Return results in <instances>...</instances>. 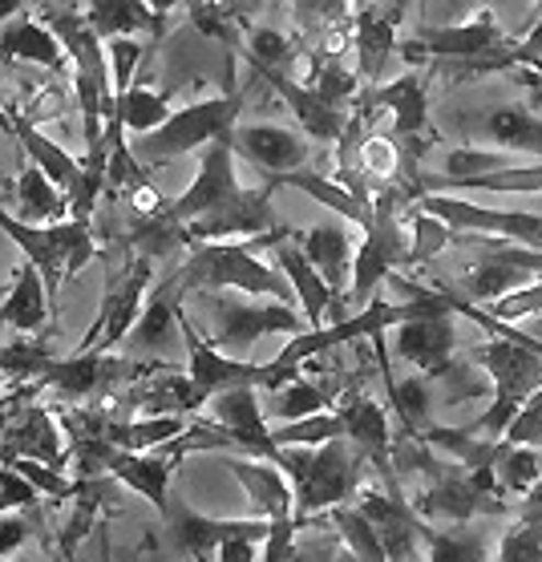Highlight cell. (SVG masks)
<instances>
[{
	"mask_svg": "<svg viewBox=\"0 0 542 562\" xmlns=\"http://www.w3.org/2000/svg\"><path fill=\"white\" fill-rule=\"evenodd\" d=\"M450 126H458L470 142L490 150L530 154L542 158V117L527 105H482V110H453Z\"/></svg>",
	"mask_w": 542,
	"mask_h": 562,
	"instance_id": "9a60e30c",
	"label": "cell"
},
{
	"mask_svg": "<svg viewBox=\"0 0 542 562\" xmlns=\"http://www.w3.org/2000/svg\"><path fill=\"white\" fill-rule=\"evenodd\" d=\"M352 506L369 518L376 542L385 550L388 562H421L426 550V518H417L414 506L388 490H369V494H352Z\"/></svg>",
	"mask_w": 542,
	"mask_h": 562,
	"instance_id": "ac0fdd59",
	"label": "cell"
},
{
	"mask_svg": "<svg viewBox=\"0 0 542 562\" xmlns=\"http://www.w3.org/2000/svg\"><path fill=\"white\" fill-rule=\"evenodd\" d=\"M0 134H13V114L0 105Z\"/></svg>",
	"mask_w": 542,
	"mask_h": 562,
	"instance_id": "6125c7cd",
	"label": "cell"
},
{
	"mask_svg": "<svg viewBox=\"0 0 542 562\" xmlns=\"http://www.w3.org/2000/svg\"><path fill=\"white\" fill-rule=\"evenodd\" d=\"M29 510H37V506H16V510L0 514V559H13L16 550L29 542V535H33Z\"/></svg>",
	"mask_w": 542,
	"mask_h": 562,
	"instance_id": "681fc988",
	"label": "cell"
},
{
	"mask_svg": "<svg viewBox=\"0 0 542 562\" xmlns=\"http://www.w3.org/2000/svg\"><path fill=\"white\" fill-rule=\"evenodd\" d=\"M162 369H174L170 360H143V357H110V352H78L69 360H53L41 372L33 389H49L57 401H90L122 384H138Z\"/></svg>",
	"mask_w": 542,
	"mask_h": 562,
	"instance_id": "9c48e42d",
	"label": "cell"
},
{
	"mask_svg": "<svg viewBox=\"0 0 542 562\" xmlns=\"http://www.w3.org/2000/svg\"><path fill=\"white\" fill-rule=\"evenodd\" d=\"M9 194H13V211L9 215L21 218V223H57V218H65V194L33 162L16 175Z\"/></svg>",
	"mask_w": 542,
	"mask_h": 562,
	"instance_id": "d590c367",
	"label": "cell"
},
{
	"mask_svg": "<svg viewBox=\"0 0 542 562\" xmlns=\"http://www.w3.org/2000/svg\"><path fill=\"white\" fill-rule=\"evenodd\" d=\"M21 9H25V0H0V25H4V21H13Z\"/></svg>",
	"mask_w": 542,
	"mask_h": 562,
	"instance_id": "9f6ffc18",
	"label": "cell"
},
{
	"mask_svg": "<svg viewBox=\"0 0 542 562\" xmlns=\"http://www.w3.org/2000/svg\"><path fill=\"white\" fill-rule=\"evenodd\" d=\"M271 187H292V191H304L312 194L320 206L336 211V218H345V223H357V227H369V218H373V199H361V194H352L345 182L336 179H324L316 170H292V175H280V179H271Z\"/></svg>",
	"mask_w": 542,
	"mask_h": 562,
	"instance_id": "d6a6232c",
	"label": "cell"
},
{
	"mask_svg": "<svg viewBox=\"0 0 542 562\" xmlns=\"http://www.w3.org/2000/svg\"><path fill=\"white\" fill-rule=\"evenodd\" d=\"M336 550H340V538L328 526V530H316L304 542H292V554L284 562H336Z\"/></svg>",
	"mask_w": 542,
	"mask_h": 562,
	"instance_id": "f907efd6",
	"label": "cell"
},
{
	"mask_svg": "<svg viewBox=\"0 0 542 562\" xmlns=\"http://www.w3.org/2000/svg\"><path fill=\"white\" fill-rule=\"evenodd\" d=\"M349 0H324V25H345Z\"/></svg>",
	"mask_w": 542,
	"mask_h": 562,
	"instance_id": "11a10c76",
	"label": "cell"
},
{
	"mask_svg": "<svg viewBox=\"0 0 542 562\" xmlns=\"http://www.w3.org/2000/svg\"><path fill=\"white\" fill-rule=\"evenodd\" d=\"M256 69H280V74H292V61H296V45L280 33V29L259 25L247 33V45L239 49Z\"/></svg>",
	"mask_w": 542,
	"mask_h": 562,
	"instance_id": "b9f144b4",
	"label": "cell"
},
{
	"mask_svg": "<svg viewBox=\"0 0 542 562\" xmlns=\"http://www.w3.org/2000/svg\"><path fill=\"white\" fill-rule=\"evenodd\" d=\"M296 244L300 251L308 256V263L320 271V280L332 288V292H345V283L352 276V235L345 227V218H332V223H320V227H312L308 235H300L296 231Z\"/></svg>",
	"mask_w": 542,
	"mask_h": 562,
	"instance_id": "83f0119b",
	"label": "cell"
},
{
	"mask_svg": "<svg viewBox=\"0 0 542 562\" xmlns=\"http://www.w3.org/2000/svg\"><path fill=\"white\" fill-rule=\"evenodd\" d=\"M421 211L438 215L445 227L458 235H486V239H506V244L539 247L542 251V215H522V211H494V206L465 203L453 194H417L414 199Z\"/></svg>",
	"mask_w": 542,
	"mask_h": 562,
	"instance_id": "4fadbf2b",
	"label": "cell"
},
{
	"mask_svg": "<svg viewBox=\"0 0 542 562\" xmlns=\"http://www.w3.org/2000/svg\"><path fill=\"white\" fill-rule=\"evenodd\" d=\"M280 227L268 191H247L235 175L232 142L203 146L199 175L179 199L158 203L138 227L129 231V247L143 256H170L174 247L191 244H223V239H251Z\"/></svg>",
	"mask_w": 542,
	"mask_h": 562,
	"instance_id": "6da1fadb",
	"label": "cell"
},
{
	"mask_svg": "<svg viewBox=\"0 0 542 562\" xmlns=\"http://www.w3.org/2000/svg\"><path fill=\"white\" fill-rule=\"evenodd\" d=\"M271 251H275V263H280V271H284V280L292 283V295L304 304V324H308V328H320L328 312H336V319L349 316V312H345V304H340V295H336L332 288L320 280V271L312 268L308 256L300 251L296 231H292L287 239H280Z\"/></svg>",
	"mask_w": 542,
	"mask_h": 562,
	"instance_id": "603a6c76",
	"label": "cell"
},
{
	"mask_svg": "<svg viewBox=\"0 0 542 562\" xmlns=\"http://www.w3.org/2000/svg\"><path fill=\"white\" fill-rule=\"evenodd\" d=\"M515 522L539 526L542 530V477L522 494V502H518V510H515Z\"/></svg>",
	"mask_w": 542,
	"mask_h": 562,
	"instance_id": "f5cc1de1",
	"label": "cell"
},
{
	"mask_svg": "<svg viewBox=\"0 0 542 562\" xmlns=\"http://www.w3.org/2000/svg\"><path fill=\"white\" fill-rule=\"evenodd\" d=\"M239 114H244V98L239 93H223V98L182 105V110H170V117L162 126L134 134L129 154L138 158L143 170L167 167V162H174V158H182V154L191 150H203L211 142H232V130L239 126Z\"/></svg>",
	"mask_w": 542,
	"mask_h": 562,
	"instance_id": "52a82bcc",
	"label": "cell"
},
{
	"mask_svg": "<svg viewBox=\"0 0 542 562\" xmlns=\"http://www.w3.org/2000/svg\"><path fill=\"white\" fill-rule=\"evenodd\" d=\"M494 477H498V486H503L510 498H522V494L542 477L539 453H534L530 446H506V441H498Z\"/></svg>",
	"mask_w": 542,
	"mask_h": 562,
	"instance_id": "f35d334b",
	"label": "cell"
},
{
	"mask_svg": "<svg viewBox=\"0 0 542 562\" xmlns=\"http://www.w3.org/2000/svg\"><path fill=\"white\" fill-rule=\"evenodd\" d=\"M179 324H182V348H187V381H191V396L199 409L215 393H223V389H239V384L263 389V364H251L244 357L219 352L207 336L194 328V319L187 312H179Z\"/></svg>",
	"mask_w": 542,
	"mask_h": 562,
	"instance_id": "5bb4252c",
	"label": "cell"
},
{
	"mask_svg": "<svg viewBox=\"0 0 542 562\" xmlns=\"http://www.w3.org/2000/svg\"><path fill=\"white\" fill-rule=\"evenodd\" d=\"M9 458H33L45 461L53 470H65L69 465V446L57 434V422H53L45 409H25L13 413V422L4 425V437H0V461Z\"/></svg>",
	"mask_w": 542,
	"mask_h": 562,
	"instance_id": "cb8c5ba5",
	"label": "cell"
},
{
	"mask_svg": "<svg viewBox=\"0 0 542 562\" xmlns=\"http://www.w3.org/2000/svg\"><path fill=\"white\" fill-rule=\"evenodd\" d=\"M13 138L21 142V150H25L29 162H33V167L65 194V218H74V223H93L98 194L105 191V167L78 162V158L65 150V146H57L49 134H41L37 126L16 122V117H13Z\"/></svg>",
	"mask_w": 542,
	"mask_h": 562,
	"instance_id": "8fae6325",
	"label": "cell"
},
{
	"mask_svg": "<svg viewBox=\"0 0 542 562\" xmlns=\"http://www.w3.org/2000/svg\"><path fill=\"white\" fill-rule=\"evenodd\" d=\"M13 401H0V437H4V425L13 422Z\"/></svg>",
	"mask_w": 542,
	"mask_h": 562,
	"instance_id": "680465c9",
	"label": "cell"
},
{
	"mask_svg": "<svg viewBox=\"0 0 542 562\" xmlns=\"http://www.w3.org/2000/svg\"><path fill=\"white\" fill-rule=\"evenodd\" d=\"M0 562H4V559H0Z\"/></svg>",
	"mask_w": 542,
	"mask_h": 562,
	"instance_id": "e7e4bbea",
	"label": "cell"
},
{
	"mask_svg": "<svg viewBox=\"0 0 542 562\" xmlns=\"http://www.w3.org/2000/svg\"><path fill=\"white\" fill-rule=\"evenodd\" d=\"M421 441H426L433 453H441L445 461H458L465 470H478V465H494L498 458V441L474 434L470 425L465 429H453V425H433L429 422L421 429Z\"/></svg>",
	"mask_w": 542,
	"mask_h": 562,
	"instance_id": "8d00e7d4",
	"label": "cell"
},
{
	"mask_svg": "<svg viewBox=\"0 0 542 562\" xmlns=\"http://www.w3.org/2000/svg\"><path fill=\"white\" fill-rule=\"evenodd\" d=\"M0 57L4 61H29V65H45L53 74H65L69 69V57H65L61 41L41 16L16 13L13 21L0 25Z\"/></svg>",
	"mask_w": 542,
	"mask_h": 562,
	"instance_id": "484cf974",
	"label": "cell"
},
{
	"mask_svg": "<svg viewBox=\"0 0 542 562\" xmlns=\"http://www.w3.org/2000/svg\"><path fill=\"white\" fill-rule=\"evenodd\" d=\"M211 405V422L219 425L223 434H232L235 449H247L256 458H268L271 449V425L263 417V405L251 384H239V389H223L207 401Z\"/></svg>",
	"mask_w": 542,
	"mask_h": 562,
	"instance_id": "7402d4cb",
	"label": "cell"
},
{
	"mask_svg": "<svg viewBox=\"0 0 542 562\" xmlns=\"http://www.w3.org/2000/svg\"><path fill=\"white\" fill-rule=\"evenodd\" d=\"M143 45L134 37H110L105 41V65H110V86H114V98L122 90H129V81L138 74V61H143Z\"/></svg>",
	"mask_w": 542,
	"mask_h": 562,
	"instance_id": "7dc6e473",
	"label": "cell"
},
{
	"mask_svg": "<svg viewBox=\"0 0 542 562\" xmlns=\"http://www.w3.org/2000/svg\"><path fill=\"white\" fill-rule=\"evenodd\" d=\"M409 203H414V191L405 182H381L373 191V218L364 227V244L352 251V312H361L393 271L409 268V227H405V206Z\"/></svg>",
	"mask_w": 542,
	"mask_h": 562,
	"instance_id": "277c9868",
	"label": "cell"
},
{
	"mask_svg": "<svg viewBox=\"0 0 542 562\" xmlns=\"http://www.w3.org/2000/svg\"><path fill=\"white\" fill-rule=\"evenodd\" d=\"M49 319H53V307H49V295H45V283H41L37 268H33V263H21L13 283H9L4 304H0V324H9L16 333L37 336L49 328Z\"/></svg>",
	"mask_w": 542,
	"mask_h": 562,
	"instance_id": "4dcf8cb0",
	"label": "cell"
},
{
	"mask_svg": "<svg viewBox=\"0 0 542 562\" xmlns=\"http://www.w3.org/2000/svg\"><path fill=\"white\" fill-rule=\"evenodd\" d=\"M453 316H426V319H405L393 328V352H397L405 364H414L417 372L426 376H438L445 364L453 360V348H458V328H453Z\"/></svg>",
	"mask_w": 542,
	"mask_h": 562,
	"instance_id": "44dd1931",
	"label": "cell"
},
{
	"mask_svg": "<svg viewBox=\"0 0 542 562\" xmlns=\"http://www.w3.org/2000/svg\"><path fill=\"white\" fill-rule=\"evenodd\" d=\"M409 4H414V0H393V4H388V13L397 16V21H405V13H409Z\"/></svg>",
	"mask_w": 542,
	"mask_h": 562,
	"instance_id": "94428289",
	"label": "cell"
},
{
	"mask_svg": "<svg viewBox=\"0 0 542 562\" xmlns=\"http://www.w3.org/2000/svg\"><path fill=\"white\" fill-rule=\"evenodd\" d=\"M110 490H114V477H110V473L78 477V490H74V514L65 518V530H61L65 562H78V547L93 535V526H98L105 502H110Z\"/></svg>",
	"mask_w": 542,
	"mask_h": 562,
	"instance_id": "836d02e7",
	"label": "cell"
},
{
	"mask_svg": "<svg viewBox=\"0 0 542 562\" xmlns=\"http://www.w3.org/2000/svg\"><path fill=\"white\" fill-rule=\"evenodd\" d=\"M150 283H155V259L134 251V247H129L126 259L110 263L102 307H98V316H93L90 333L78 345V352H114L122 345V336L134 328L138 312H143Z\"/></svg>",
	"mask_w": 542,
	"mask_h": 562,
	"instance_id": "30bf717a",
	"label": "cell"
},
{
	"mask_svg": "<svg viewBox=\"0 0 542 562\" xmlns=\"http://www.w3.org/2000/svg\"><path fill=\"white\" fill-rule=\"evenodd\" d=\"M450 9L458 16L490 9V13L506 25V33H527L530 21H534V0H450Z\"/></svg>",
	"mask_w": 542,
	"mask_h": 562,
	"instance_id": "f6af8a7d",
	"label": "cell"
},
{
	"mask_svg": "<svg viewBox=\"0 0 542 562\" xmlns=\"http://www.w3.org/2000/svg\"><path fill=\"white\" fill-rule=\"evenodd\" d=\"M167 522L174 547L191 562H215L223 542L232 538H268V518H207V514L191 510L182 498H170Z\"/></svg>",
	"mask_w": 542,
	"mask_h": 562,
	"instance_id": "e0dca14e",
	"label": "cell"
},
{
	"mask_svg": "<svg viewBox=\"0 0 542 562\" xmlns=\"http://www.w3.org/2000/svg\"><path fill=\"white\" fill-rule=\"evenodd\" d=\"M81 21H86L90 33H98L102 41L134 37V33L162 37V29H167V16L150 13L143 0H90Z\"/></svg>",
	"mask_w": 542,
	"mask_h": 562,
	"instance_id": "1f68e13d",
	"label": "cell"
},
{
	"mask_svg": "<svg viewBox=\"0 0 542 562\" xmlns=\"http://www.w3.org/2000/svg\"><path fill=\"white\" fill-rule=\"evenodd\" d=\"M381 381L388 389V401H393V413L400 417V429L405 434H417L429 425V409H433V381L426 372H414V376H393L388 369V357H381Z\"/></svg>",
	"mask_w": 542,
	"mask_h": 562,
	"instance_id": "e575fe53",
	"label": "cell"
},
{
	"mask_svg": "<svg viewBox=\"0 0 542 562\" xmlns=\"http://www.w3.org/2000/svg\"><path fill=\"white\" fill-rule=\"evenodd\" d=\"M373 4H385V9H388V4H393V0H373Z\"/></svg>",
	"mask_w": 542,
	"mask_h": 562,
	"instance_id": "be15d7a7",
	"label": "cell"
},
{
	"mask_svg": "<svg viewBox=\"0 0 542 562\" xmlns=\"http://www.w3.org/2000/svg\"><path fill=\"white\" fill-rule=\"evenodd\" d=\"M0 231L21 247L25 263H33L45 283L49 307L57 316L61 307L65 280H74L81 268H90L98 259V239H93L90 223H74V218H57V223H21L0 206Z\"/></svg>",
	"mask_w": 542,
	"mask_h": 562,
	"instance_id": "8992f818",
	"label": "cell"
},
{
	"mask_svg": "<svg viewBox=\"0 0 542 562\" xmlns=\"http://www.w3.org/2000/svg\"><path fill=\"white\" fill-rule=\"evenodd\" d=\"M510 53H515V69H534V74H542V13L530 21L527 37L510 41Z\"/></svg>",
	"mask_w": 542,
	"mask_h": 562,
	"instance_id": "816d5d0a",
	"label": "cell"
},
{
	"mask_svg": "<svg viewBox=\"0 0 542 562\" xmlns=\"http://www.w3.org/2000/svg\"><path fill=\"white\" fill-rule=\"evenodd\" d=\"M256 74L263 77L280 98H284V105L292 110V117L300 122V130H304V138L324 142V146H336L349 110H332V105H324L320 98L312 93V86H300L292 74H280V69H256Z\"/></svg>",
	"mask_w": 542,
	"mask_h": 562,
	"instance_id": "d4e9b609",
	"label": "cell"
},
{
	"mask_svg": "<svg viewBox=\"0 0 542 562\" xmlns=\"http://www.w3.org/2000/svg\"><path fill=\"white\" fill-rule=\"evenodd\" d=\"M522 86H527V90H542V74H534V69H522Z\"/></svg>",
	"mask_w": 542,
	"mask_h": 562,
	"instance_id": "91938a15",
	"label": "cell"
},
{
	"mask_svg": "<svg viewBox=\"0 0 542 562\" xmlns=\"http://www.w3.org/2000/svg\"><path fill=\"white\" fill-rule=\"evenodd\" d=\"M336 413H340L345 437H349L352 449L361 453V461H369V465L381 473V486H385L388 494L405 498V494H400L397 473H393V425H388L385 409L376 405L373 396L349 393L340 405H336Z\"/></svg>",
	"mask_w": 542,
	"mask_h": 562,
	"instance_id": "d6986e66",
	"label": "cell"
},
{
	"mask_svg": "<svg viewBox=\"0 0 542 562\" xmlns=\"http://www.w3.org/2000/svg\"><path fill=\"white\" fill-rule=\"evenodd\" d=\"M498 562H542V530L527 522H510L498 538Z\"/></svg>",
	"mask_w": 542,
	"mask_h": 562,
	"instance_id": "c3c4849f",
	"label": "cell"
},
{
	"mask_svg": "<svg viewBox=\"0 0 542 562\" xmlns=\"http://www.w3.org/2000/svg\"><path fill=\"white\" fill-rule=\"evenodd\" d=\"M203 304L211 316V345L219 352H235V357H244L259 336H296L308 328L296 307L280 304V300H259V295L239 300V295L203 292Z\"/></svg>",
	"mask_w": 542,
	"mask_h": 562,
	"instance_id": "ba28073f",
	"label": "cell"
},
{
	"mask_svg": "<svg viewBox=\"0 0 542 562\" xmlns=\"http://www.w3.org/2000/svg\"><path fill=\"white\" fill-rule=\"evenodd\" d=\"M503 441L506 446H530V449L542 446V384L518 405V413L506 425Z\"/></svg>",
	"mask_w": 542,
	"mask_h": 562,
	"instance_id": "bcb514c9",
	"label": "cell"
},
{
	"mask_svg": "<svg viewBox=\"0 0 542 562\" xmlns=\"http://www.w3.org/2000/svg\"><path fill=\"white\" fill-rule=\"evenodd\" d=\"M494 542H498L494 518H470V522L445 526V530L426 522L429 562H490Z\"/></svg>",
	"mask_w": 542,
	"mask_h": 562,
	"instance_id": "f546056e",
	"label": "cell"
},
{
	"mask_svg": "<svg viewBox=\"0 0 542 562\" xmlns=\"http://www.w3.org/2000/svg\"><path fill=\"white\" fill-rule=\"evenodd\" d=\"M405 227H409V268H421L429 259H438L445 247L453 244V231L441 223L438 215H429L414 203V211L405 215Z\"/></svg>",
	"mask_w": 542,
	"mask_h": 562,
	"instance_id": "ab89813d",
	"label": "cell"
},
{
	"mask_svg": "<svg viewBox=\"0 0 542 562\" xmlns=\"http://www.w3.org/2000/svg\"><path fill=\"white\" fill-rule=\"evenodd\" d=\"M223 465L239 477V486L251 498V514L256 518H287L292 514V482L284 477V470L268 458L244 461V458H223ZM296 518V514H292Z\"/></svg>",
	"mask_w": 542,
	"mask_h": 562,
	"instance_id": "4316f807",
	"label": "cell"
},
{
	"mask_svg": "<svg viewBox=\"0 0 542 562\" xmlns=\"http://www.w3.org/2000/svg\"><path fill=\"white\" fill-rule=\"evenodd\" d=\"M312 93H316L324 105H332V110H349V105L357 102V93H361V77L352 74L349 65L336 61V57H324V61L316 65Z\"/></svg>",
	"mask_w": 542,
	"mask_h": 562,
	"instance_id": "7bdbcfd3",
	"label": "cell"
},
{
	"mask_svg": "<svg viewBox=\"0 0 542 562\" xmlns=\"http://www.w3.org/2000/svg\"><path fill=\"white\" fill-rule=\"evenodd\" d=\"M503 45H510V33L490 9H478V13L462 16L453 25L438 29H421L414 41L400 45V57L405 61H445V65H470L486 57V53H498Z\"/></svg>",
	"mask_w": 542,
	"mask_h": 562,
	"instance_id": "7c38bea8",
	"label": "cell"
},
{
	"mask_svg": "<svg viewBox=\"0 0 542 562\" xmlns=\"http://www.w3.org/2000/svg\"><path fill=\"white\" fill-rule=\"evenodd\" d=\"M498 251L510 256L515 263H522L530 276H542V251L539 247H522V244H506V239H498Z\"/></svg>",
	"mask_w": 542,
	"mask_h": 562,
	"instance_id": "db71d44e",
	"label": "cell"
},
{
	"mask_svg": "<svg viewBox=\"0 0 542 562\" xmlns=\"http://www.w3.org/2000/svg\"><path fill=\"white\" fill-rule=\"evenodd\" d=\"M292 227L268 231V235H251V239H223V244H191L182 268L174 271L182 292H244L259 295V300H292V283L284 280V271L268 268L259 251L275 247L287 239Z\"/></svg>",
	"mask_w": 542,
	"mask_h": 562,
	"instance_id": "7a4b0ae2",
	"label": "cell"
},
{
	"mask_svg": "<svg viewBox=\"0 0 542 562\" xmlns=\"http://www.w3.org/2000/svg\"><path fill=\"white\" fill-rule=\"evenodd\" d=\"M0 465H9V470H16L21 477H25L29 486L37 490V494H45V498H74V490H78V482H69L65 477V470H53V465H45V461H33V458H9L0 461Z\"/></svg>",
	"mask_w": 542,
	"mask_h": 562,
	"instance_id": "ee69618b",
	"label": "cell"
},
{
	"mask_svg": "<svg viewBox=\"0 0 542 562\" xmlns=\"http://www.w3.org/2000/svg\"><path fill=\"white\" fill-rule=\"evenodd\" d=\"M470 360L490 376V389H494L490 409L482 413L470 429L490 437V441H503L506 425L518 413V405L542 384V340H534L530 333L490 336L486 345H478L470 352Z\"/></svg>",
	"mask_w": 542,
	"mask_h": 562,
	"instance_id": "5b68a950",
	"label": "cell"
},
{
	"mask_svg": "<svg viewBox=\"0 0 542 562\" xmlns=\"http://www.w3.org/2000/svg\"><path fill=\"white\" fill-rule=\"evenodd\" d=\"M397 16L388 13L385 4H364L361 13H357V77H361V86H376V77L385 69L388 53L397 49Z\"/></svg>",
	"mask_w": 542,
	"mask_h": 562,
	"instance_id": "f1b7e54d",
	"label": "cell"
},
{
	"mask_svg": "<svg viewBox=\"0 0 542 562\" xmlns=\"http://www.w3.org/2000/svg\"><path fill=\"white\" fill-rule=\"evenodd\" d=\"M268 461H275L292 482V514L300 518V526H312L316 514L352 502L357 473L364 465L349 437H332L324 446H275Z\"/></svg>",
	"mask_w": 542,
	"mask_h": 562,
	"instance_id": "3957f363",
	"label": "cell"
},
{
	"mask_svg": "<svg viewBox=\"0 0 542 562\" xmlns=\"http://www.w3.org/2000/svg\"><path fill=\"white\" fill-rule=\"evenodd\" d=\"M182 288L174 280V271H170L167 280L158 283L150 300L143 304L138 319H134V328L122 336V345L126 348V357H150V360H170L187 352L182 348V324H179V312H182Z\"/></svg>",
	"mask_w": 542,
	"mask_h": 562,
	"instance_id": "2e32d148",
	"label": "cell"
},
{
	"mask_svg": "<svg viewBox=\"0 0 542 562\" xmlns=\"http://www.w3.org/2000/svg\"><path fill=\"white\" fill-rule=\"evenodd\" d=\"M332 437H345V422L336 409H324L300 422H280L271 429V446H324Z\"/></svg>",
	"mask_w": 542,
	"mask_h": 562,
	"instance_id": "60d3db41",
	"label": "cell"
},
{
	"mask_svg": "<svg viewBox=\"0 0 542 562\" xmlns=\"http://www.w3.org/2000/svg\"><path fill=\"white\" fill-rule=\"evenodd\" d=\"M336 409V393L324 389L316 381H304V376H292V381L268 389V405H263V417H275V422H300V417H312V413Z\"/></svg>",
	"mask_w": 542,
	"mask_h": 562,
	"instance_id": "74e56055",
	"label": "cell"
},
{
	"mask_svg": "<svg viewBox=\"0 0 542 562\" xmlns=\"http://www.w3.org/2000/svg\"><path fill=\"white\" fill-rule=\"evenodd\" d=\"M232 154H244L251 167L268 170L271 179L308 167V138L275 122H251L232 130Z\"/></svg>",
	"mask_w": 542,
	"mask_h": 562,
	"instance_id": "ffe728a7",
	"label": "cell"
},
{
	"mask_svg": "<svg viewBox=\"0 0 542 562\" xmlns=\"http://www.w3.org/2000/svg\"><path fill=\"white\" fill-rule=\"evenodd\" d=\"M146 9H150V13H158V16H167L170 9H174V4H182V0H143Z\"/></svg>",
	"mask_w": 542,
	"mask_h": 562,
	"instance_id": "6f0895ef",
	"label": "cell"
}]
</instances>
